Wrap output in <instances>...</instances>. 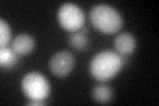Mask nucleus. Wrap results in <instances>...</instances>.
Returning <instances> with one entry per match:
<instances>
[{
	"label": "nucleus",
	"instance_id": "1",
	"mask_svg": "<svg viewBox=\"0 0 159 106\" xmlns=\"http://www.w3.org/2000/svg\"><path fill=\"white\" fill-rule=\"evenodd\" d=\"M126 64V56H121L111 50H102L92 58L89 64V72L97 81H109L119 73Z\"/></svg>",
	"mask_w": 159,
	"mask_h": 106
},
{
	"label": "nucleus",
	"instance_id": "2",
	"mask_svg": "<svg viewBox=\"0 0 159 106\" xmlns=\"http://www.w3.org/2000/svg\"><path fill=\"white\" fill-rule=\"evenodd\" d=\"M90 23L94 28L103 35H114L119 32L123 25L121 13L109 4H97L89 13Z\"/></svg>",
	"mask_w": 159,
	"mask_h": 106
},
{
	"label": "nucleus",
	"instance_id": "3",
	"mask_svg": "<svg viewBox=\"0 0 159 106\" xmlns=\"http://www.w3.org/2000/svg\"><path fill=\"white\" fill-rule=\"evenodd\" d=\"M21 89L28 99L45 101L51 94V84L48 78L39 72H31L24 76Z\"/></svg>",
	"mask_w": 159,
	"mask_h": 106
},
{
	"label": "nucleus",
	"instance_id": "4",
	"mask_svg": "<svg viewBox=\"0 0 159 106\" xmlns=\"http://www.w3.org/2000/svg\"><path fill=\"white\" fill-rule=\"evenodd\" d=\"M58 24L69 32L80 31L85 25V16H84L82 9L76 4L65 3L60 7L57 12Z\"/></svg>",
	"mask_w": 159,
	"mask_h": 106
},
{
	"label": "nucleus",
	"instance_id": "5",
	"mask_svg": "<svg viewBox=\"0 0 159 106\" xmlns=\"http://www.w3.org/2000/svg\"><path fill=\"white\" fill-rule=\"evenodd\" d=\"M74 65H76L74 56L68 50H61V52L54 53L49 60V69H51L52 74L60 78L70 74Z\"/></svg>",
	"mask_w": 159,
	"mask_h": 106
},
{
	"label": "nucleus",
	"instance_id": "6",
	"mask_svg": "<svg viewBox=\"0 0 159 106\" xmlns=\"http://www.w3.org/2000/svg\"><path fill=\"white\" fill-rule=\"evenodd\" d=\"M114 48L121 56H130L135 52L137 48V40L131 33L123 32L119 33L118 36L114 39Z\"/></svg>",
	"mask_w": 159,
	"mask_h": 106
},
{
	"label": "nucleus",
	"instance_id": "7",
	"mask_svg": "<svg viewBox=\"0 0 159 106\" xmlns=\"http://www.w3.org/2000/svg\"><path fill=\"white\" fill-rule=\"evenodd\" d=\"M12 49L19 56H27L34 49V39L27 33L16 36L12 41Z\"/></svg>",
	"mask_w": 159,
	"mask_h": 106
},
{
	"label": "nucleus",
	"instance_id": "8",
	"mask_svg": "<svg viewBox=\"0 0 159 106\" xmlns=\"http://www.w3.org/2000/svg\"><path fill=\"white\" fill-rule=\"evenodd\" d=\"M88 33H89V28L88 27H84L80 29V31L76 32H72L68 37V41L69 45L73 47L76 50H85L89 47V37H88Z\"/></svg>",
	"mask_w": 159,
	"mask_h": 106
},
{
	"label": "nucleus",
	"instance_id": "9",
	"mask_svg": "<svg viewBox=\"0 0 159 106\" xmlns=\"http://www.w3.org/2000/svg\"><path fill=\"white\" fill-rule=\"evenodd\" d=\"M19 62V54L12 48H2L0 49V65L2 68L11 69L15 68Z\"/></svg>",
	"mask_w": 159,
	"mask_h": 106
},
{
	"label": "nucleus",
	"instance_id": "10",
	"mask_svg": "<svg viewBox=\"0 0 159 106\" xmlns=\"http://www.w3.org/2000/svg\"><path fill=\"white\" fill-rule=\"evenodd\" d=\"M92 97L96 102L99 104H106V102H110L111 98H113V89L107 85H96L92 90Z\"/></svg>",
	"mask_w": 159,
	"mask_h": 106
},
{
	"label": "nucleus",
	"instance_id": "11",
	"mask_svg": "<svg viewBox=\"0 0 159 106\" xmlns=\"http://www.w3.org/2000/svg\"><path fill=\"white\" fill-rule=\"evenodd\" d=\"M11 41V28L7 24L6 20H0V47L7 48V45Z\"/></svg>",
	"mask_w": 159,
	"mask_h": 106
}]
</instances>
